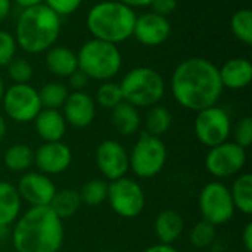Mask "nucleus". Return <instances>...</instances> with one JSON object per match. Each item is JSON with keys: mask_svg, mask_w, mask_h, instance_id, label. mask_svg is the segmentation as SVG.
<instances>
[{"mask_svg": "<svg viewBox=\"0 0 252 252\" xmlns=\"http://www.w3.org/2000/svg\"><path fill=\"white\" fill-rule=\"evenodd\" d=\"M44 65L55 77L68 78L75 69H78L77 53L66 46H52L46 50Z\"/></svg>", "mask_w": 252, "mask_h": 252, "instance_id": "aec40b11", "label": "nucleus"}, {"mask_svg": "<svg viewBox=\"0 0 252 252\" xmlns=\"http://www.w3.org/2000/svg\"><path fill=\"white\" fill-rule=\"evenodd\" d=\"M7 75L15 84H25L32 78L34 68L30 61L24 58H15L7 66Z\"/></svg>", "mask_w": 252, "mask_h": 252, "instance_id": "473e14b6", "label": "nucleus"}, {"mask_svg": "<svg viewBox=\"0 0 252 252\" xmlns=\"http://www.w3.org/2000/svg\"><path fill=\"white\" fill-rule=\"evenodd\" d=\"M171 35V24L167 16L152 10L136 16L133 37L143 46L155 47L164 44Z\"/></svg>", "mask_w": 252, "mask_h": 252, "instance_id": "ddd939ff", "label": "nucleus"}, {"mask_svg": "<svg viewBox=\"0 0 252 252\" xmlns=\"http://www.w3.org/2000/svg\"><path fill=\"white\" fill-rule=\"evenodd\" d=\"M121 102H123V93H121L118 83L103 81L99 86V89L96 92L94 103H97L99 106H102L105 109H114Z\"/></svg>", "mask_w": 252, "mask_h": 252, "instance_id": "c756f323", "label": "nucleus"}, {"mask_svg": "<svg viewBox=\"0 0 252 252\" xmlns=\"http://www.w3.org/2000/svg\"><path fill=\"white\" fill-rule=\"evenodd\" d=\"M242 244H244V248L247 252H252V223H247V226L244 227V232H242Z\"/></svg>", "mask_w": 252, "mask_h": 252, "instance_id": "58836bf2", "label": "nucleus"}, {"mask_svg": "<svg viewBox=\"0 0 252 252\" xmlns=\"http://www.w3.org/2000/svg\"><path fill=\"white\" fill-rule=\"evenodd\" d=\"M78 69L90 80L111 81L123 66V55L117 44L90 38L77 52Z\"/></svg>", "mask_w": 252, "mask_h": 252, "instance_id": "39448f33", "label": "nucleus"}, {"mask_svg": "<svg viewBox=\"0 0 252 252\" xmlns=\"http://www.w3.org/2000/svg\"><path fill=\"white\" fill-rule=\"evenodd\" d=\"M7 235H9V229H7V226H0V242H1Z\"/></svg>", "mask_w": 252, "mask_h": 252, "instance_id": "a18cd8bd", "label": "nucleus"}, {"mask_svg": "<svg viewBox=\"0 0 252 252\" xmlns=\"http://www.w3.org/2000/svg\"><path fill=\"white\" fill-rule=\"evenodd\" d=\"M216 226L205 221V220H201L199 223H196L193 226V229L190 230V235H189V239H190V244L195 247V248H208L214 239H216Z\"/></svg>", "mask_w": 252, "mask_h": 252, "instance_id": "2f4dec72", "label": "nucleus"}, {"mask_svg": "<svg viewBox=\"0 0 252 252\" xmlns=\"http://www.w3.org/2000/svg\"><path fill=\"white\" fill-rule=\"evenodd\" d=\"M155 235L159 239V244L173 245L183 233L185 221L180 213L176 210H164L155 219Z\"/></svg>", "mask_w": 252, "mask_h": 252, "instance_id": "412c9836", "label": "nucleus"}, {"mask_svg": "<svg viewBox=\"0 0 252 252\" xmlns=\"http://www.w3.org/2000/svg\"><path fill=\"white\" fill-rule=\"evenodd\" d=\"M235 210L250 216L252 214V176L250 173L241 174L230 189Z\"/></svg>", "mask_w": 252, "mask_h": 252, "instance_id": "393cba45", "label": "nucleus"}, {"mask_svg": "<svg viewBox=\"0 0 252 252\" xmlns=\"http://www.w3.org/2000/svg\"><path fill=\"white\" fill-rule=\"evenodd\" d=\"M230 130L232 123L227 111L217 105L199 111L195 118V134L204 146L214 148L227 142Z\"/></svg>", "mask_w": 252, "mask_h": 252, "instance_id": "9b49d317", "label": "nucleus"}, {"mask_svg": "<svg viewBox=\"0 0 252 252\" xmlns=\"http://www.w3.org/2000/svg\"><path fill=\"white\" fill-rule=\"evenodd\" d=\"M32 164H34V151L24 143L10 146L4 154V165L10 171L21 173L28 170Z\"/></svg>", "mask_w": 252, "mask_h": 252, "instance_id": "bb28decb", "label": "nucleus"}, {"mask_svg": "<svg viewBox=\"0 0 252 252\" xmlns=\"http://www.w3.org/2000/svg\"><path fill=\"white\" fill-rule=\"evenodd\" d=\"M38 137L44 142H61L66 131V121L59 109H41L34 118Z\"/></svg>", "mask_w": 252, "mask_h": 252, "instance_id": "6ab92c4d", "label": "nucleus"}, {"mask_svg": "<svg viewBox=\"0 0 252 252\" xmlns=\"http://www.w3.org/2000/svg\"><path fill=\"white\" fill-rule=\"evenodd\" d=\"M68 94H69L68 87L61 81H49L38 90L41 108H44V109L62 108Z\"/></svg>", "mask_w": 252, "mask_h": 252, "instance_id": "cd10ccee", "label": "nucleus"}, {"mask_svg": "<svg viewBox=\"0 0 252 252\" xmlns=\"http://www.w3.org/2000/svg\"><path fill=\"white\" fill-rule=\"evenodd\" d=\"M173 123V115L171 112L161 105H154L149 108L148 114H146V133L155 136V137H161L162 134H165Z\"/></svg>", "mask_w": 252, "mask_h": 252, "instance_id": "a878e982", "label": "nucleus"}, {"mask_svg": "<svg viewBox=\"0 0 252 252\" xmlns=\"http://www.w3.org/2000/svg\"><path fill=\"white\" fill-rule=\"evenodd\" d=\"M108 252H115V251H108Z\"/></svg>", "mask_w": 252, "mask_h": 252, "instance_id": "de8ad7c7", "label": "nucleus"}, {"mask_svg": "<svg viewBox=\"0 0 252 252\" xmlns=\"http://www.w3.org/2000/svg\"><path fill=\"white\" fill-rule=\"evenodd\" d=\"M117 1H120V3H123V4H126V6L131 7V9H137V7L149 6L152 0H117Z\"/></svg>", "mask_w": 252, "mask_h": 252, "instance_id": "a19ab883", "label": "nucleus"}, {"mask_svg": "<svg viewBox=\"0 0 252 252\" xmlns=\"http://www.w3.org/2000/svg\"><path fill=\"white\" fill-rule=\"evenodd\" d=\"M143 252H179L173 245H165V244H158L154 247H149Z\"/></svg>", "mask_w": 252, "mask_h": 252, "instance_id": "79ce46f5", "label": "nucleus"}, {"mask_svg": "<svg viewBox=\"0 0 252 252\" xmlns=\"http://www.w3.org/2000/svg\"><path fill=\"white\" fill-rule=\"evenodd\" d=\"M63 118L66 124L75 128L89 127L96 115V103L94 99L83 92H72L68 94L63 103Z\"/></svg>", "mask_w": 252, "mask_h": 252, "instance_id": "f3484780", "label": "nucleus"}, {"mask_svg": "<svg viewBox=\"0 0 252 252\" xmlns=\"http://www.w3.org/2000/svg\"><path fill=\"white\" fill-rule=\"evenodd\" d=\"M6 130H7V126H6V120L4 117L0 114V140L6 136Z\"/></svg>", "mask_w": 252, "mask_h": 252, "instance_id": "c03bdc74", "label": "nucleus"}, {"mask_svg": "<svg viewBox=\"0 0 252 252\" xmlns=\"http://www.w3.org/2000/svg\"><path fill=\"white\" fill-rule=\"evenodd\" d=\"M4 90H6V87H4V81H3V78H1V75H0V105H1V100H3Z\"/></svg>", "mask_w": 252, "mask_h": 252, "instance_id": "49530a36", "label": "nucleus"}, {"mask_svg": "<svg viewBox=\"0 0 252 252\" xmlns=\"http://www.w3.org/2000/svg\"><path fill=\"white\" fill-rule=\"evenodd\" d=\"M198 204L202 220L214 226L227 223L235 214L230 190L220 182H211L205 185L199 193Z\"/></svg>", "mask_w": 252, "mask_h": 252, "instance_id": "6e6552de", "label": "nucleus"}, {"mask_svg": "<svg viewBox=\"0 0 252 252\" xmlns=\"http://www.w3.org/2000/svg\"><path fill=\"white\" fill-rule=\"evenodd\" d=\"M111 111H112L111 121L114 124V128L120 134L131 136L137 131V128L140 126V114H139L137 108H134L133 105L123 100L120 105H117Z\"/></svg>", "mask_w": 252, "mask_h": 252, "instance_id": "4be33fe9", "label": "nucleus"}, {"mask_svg": "<svg viewBox=\"0 0 252 252\" xmlns=\"http://www.w3.org/2000/svg\"><path fill=\"white\" fill-rule=\"evenodd\" d=\"M12 12V0H0V24L7 19Z\"/></svg>", "mask_w": 252, "mask_h": 252, "instance_id": "ea45409f", "label": "nucleus"}, {"mask_svg": "<svg viewBox=\"0 0 252 252\" xmlns=\"http://www.w3.org/2000/svg\"><path fill=\"white\" fill-rule=\"evenodd\" d=\"M235 143L247 149L252 143V118L244 117L235 127Z\"/></svg>", "mask_w": 252, "mask_h": 252, "instance_id": "f704fd0d", "label": "nucleus"}, {"mask_svg": "<svg viewBox=\"0 0 252 252\" xmlns=\"http://www.w3.org/2000/svg\"><path fill=\"white\" fill-rule=\"evenodd\" d=\"M223 89L241 90L251 84L252 63L247 58H232L219 68Z\"/></svg>", "mask_w": 252, "mask_h": 252, "instance_id": "a211bd4d", "label": "nucleus"}, {"mask_svg": "<svg viewBox=\"0 0 252 252\" xmlns=\"http://www.w3.org/2000/svg\"><path fill=\"white\" fill-rule=\"evenodd\" d=\"M81 198L80 193L74 189H62V190H56L49 208L56 214V217H59L61 220H66L69 217H72L81 207Z\"/></svg>", "mask_w": 252, "mask_h": 252, "instance_id": "b1692460", "label": "nucleus"}, {"mask_svg": "<svg viewBox=\"0 0 252 252\" xmlns=\"http://www.w3.org/2000/svg\"><path fill=\"white\" fill-rule=\"evenodd\" d=\"M16 252H58L63 242L62 220L49 207H31L15 224Z\"/></svg>", "mask_w": 252, "mask_h": 252, "instance_id": "f03ea898", "label": "nucleus"}, {"mask_svg": "<svg viewBox=\"0 0 252 252\" xmlns=\"http://www.w3.org/2000/svg\"><path fill=\"white\" fill-rule=\"evenodd\" d=\"M1 105L6 115L16 123L34 121L37 114L43 109L38 97V90L30 83L12 84L4 90Z\"/></svg>", "mask_w": 252, "mask_h": 252, "instance_id": "1a4fd4ad", "label": "nucleus"}, {"mask_svg": "<svg viewBox=\"0 0 252 252\" xmlns=\"http://www.w3.org/2000/svg\"><path fill=\"white\" fill-rule=\"evenodd\" d=\"M136 16L134 9L128 6L117 0H103L89 9L86 25L92 38L118 46L133 37Z\"/></svg>", "mask_w": 252, "mask_h": 252, "instance_id": "20e7f679", "label": "nucleus"}, {"mask_svg": "<svg viewBox=\"0 0 252 252\" xmlns=\"http://www.w3.org/2000/svg\"><path fill=\"white\" fill-rule=\"evenodd\" d=\"M96 164L105 179L114 182L127 174L130 168L128 154L117 140H103L96 149Z\"/></svg>", "mask_w": 252, "mask_h": 252, "instance_id": "4468645a", "label": "nucleus"}, {"mask_svg": "<svg viewBox=\"0 0 252 252\" xmlns=\"http://www.w3.org/2000/svg\"><path fill=\"white\" fill-rule=\"evenodd\" d=\"M15 35L6 30H0V66H7L16 58Z\"/></svg>", "mask_w": 252, "mask_h": 252, "instance_id": "72a5a7b5", "label": "nucleus"}, {"mask_svg": "<svg viewBox=\"0 0 252 252\" xmlns=\"http://www.w3.org/2000/svg\"><path fill=\"white\" fill-rule=\"evenodd\" d=\"M61 30V16L43 3L21 9L13 35L18 47L30 55H38L55 46Z\"/></svg>", "mask_w": 252, "mask_h": 252, "instance_id": "7ed1b4c3", "label": "nucleus"}, {"mask_svg": "<svg viewBox=\"0 0 252 252\" xmlns=\"http://www.w3.org/2000/svg\"><path fill=\"white\" fill-rule=\"evenodd\" d=\"M120 89L123 100L134 108H151L158 105L165 94L162 75L151 66H136L121 80Z\"/></svg>", "mask_w": 252, "mask_h": 252, "instance_id": "423d86ee", "label": "nucleus"}, {"mask_svg": "<svg viewBox=\"0 0 252 252\" xmlns=\"http://www.w3.org/2000/svg\"><path fill=\"white\" fill-rule=\"evenodd\" d=\"M247 162V152L235 142H224L214 148L205 158V167L208 173L217 179H226L238 174Z\"/></svg>", "mask_w": 252, "mask_h": 252, "instance_id": "f8f14e48", "label": "nucleus"}, {"mask_svg": "<svg viewBox=\"0 0 252 252\" xmlns=\"http://www.w3.org/2000/svg\"><path fill=\"white\" fill-rule=\"evenodd\" d=\"M167 161V148L161 137L142 133L131 154L128 155L130 168L140 179H151L161 173Z\"/></svg>", "mask_w": 252, "mask_h": 252, "instance_id": "0eeeda50", "label": "nucleus"}, {"mask_svg": "<svg viewBox=\"0 0 252 252\" xmlns=\"http://www.w3.org/2000/svg\"><path fill=\"white\" fill-rule=\"evenodd\" d=\"M21 211V196L16 188L7 182H0V226L13 223Z\"/></svg>", "mask_w": 252, "mask_h": 252, "instance_id": "5701e85b", "label": "nucleus"}, {"mask_svg": "<svg viewBox=\"0 0 252 252\" xmlns=\"http://www.w3.org/2000/svg\"><path fill=\"white\" fill-rule=\"evenodd\" d=\"M149 7L152 9V12L168 18V15H171L177 9V0H152Z\"/></svg>", "mask_w": 252, "mask_h": 252, "instance_id": "e433bc0d", "label": "nucleus"}, {"mask_svg": "<svg viewBox=\"0 0 252 252\" xmlns=\"http://www.w3.org/2000/svg\"><path fill=\"white\" fill-rule=\"evenodd\" d=\"M71 149L62 142H44L34 152V164L46 176L63 173L71 165Z\"/></svg>", "mask_w": 252, "mask_h": 252, "instance_id": "2eb2a0df", "label": "nucleus"}, {"mask_svg": "<svg viewBox=\"0 0 252 252\" xmlns=\"http://www.w3.org/2000/svg\"><path fill=\"white\" fill-rule=\"evenodd\" d=\"M230 30L233 35L244 44H252V12L244 7L236 10L230 19Z\"/></svg>", "mask_w": 252, "mask_h": 252, "instance_id": "c85d7f7f", "label": "nucleus"}, {"mask_svg": "<svg viewBox=\"0 0 252 252\" xmlns=\"http://www.w3.org/2000/svg\"><path fill=\"white\" fill-rule=\"evenodd\" d=\"M21 199L31 207H49L56 188L52 180L41 173H27L21 177L16 188Z\"/></svg>", "mask_w": 252, "mask_h": 252, "instance_id": "dca6fc26", "label": "nucleus"}, {"mask_svg": "<svg viewBox=\"0 0 252 252\" xmlns=\"http://www.w3.org/2000/svg\"><path fill=\"white\" fill-rule=\"evenodd\" d=\"M21 9H25V7H31V6H37V4H43L44 0H13Z\"/></svg>", "mask_w": 252, "mask_h": 252, "instance_id": "37998d69", "label": "nucleus"}, {"mask_svg": "<svg viewBox=\"0 0 252 252\" xmlns=\"http://www.w3.org/2000/svg\"><path fill=\"white\" fill-rule=\"evenodd\" d=\"M78 193H80L83 204L96 207L108 198V185L103 180L93 179V180L87 182L81 188V192H78Z\"/></svg>", "mask_w": 252, "mask_h": 252, "instance_id": "7c9ffc66", "label": "nucleus"}, {"mask_svg": "<svg viewBox=\"0 0 252 252\" xmlns=\"http://www.w3.org/2000/svg\"><path fill=\"white\" fill-rule=\"evenodd\" d=\"M90 78L81 71V69H75L69 77H68V84L74 92H83L84 87L89 84Z\"/></svg>", "mask_w": 252, "mask_h": 252, "instance_id": "4c0bfd02", "label": "nucleus"}, {"mask_svg": "<svg viewBox=\"0 0 252 252\" xmlns=\"http://www.w3.org/2000/svg\"><path fill=\"white\" fill-rule=\"evenodd\" d=\"M170 87L180 106L196 112L217 105L224 90L219 66L202 56L183 59L173 71Z\"/></svg>", "mask_w": 252, "mask_h": 252, "instance_id": "f257e3e1", "label": "nucleus"}, {"mask_svg": "<svg viewBox=\"0 0 252 252\" xmlns=\"http://www.w3.org/2000/svg\"><path fill=\"white\" fill-rule=\"evenodd\" d=\"M111 208L124 219L137 217L145 208V192L142 186L127 177L117 179L108 185V198Z\"/></svg>", "mask_w": 252, "mask_h": 252, "instance_id": "9d476101", "label": "nucleus"}, {"mask_svg": "<svg viewBox=\"0 0 252 252\" xmlns=\"http://www.w3.org/2000/svg\"><path fill=\"white\" fill-rule=\"evenodd\" d=\"M44 4L62 18L77 12L81 7L83 0H44Z\"/></svg>", "mask_w": 252, "mask_h": 252, "instance_id": "c9c22d12", "label": "nucleus"}]
</instances>
